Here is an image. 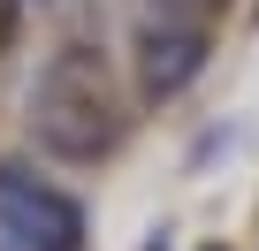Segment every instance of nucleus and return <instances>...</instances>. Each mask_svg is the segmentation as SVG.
<instances>
[{
    "mask_svg": "<svg viewBox=\"0 0 259 251\" xmlns=\"http://www.w3.org/2000/svg\"><path fill=\"white\" fill-rule=\"evenodd\" d=\"M23 122H31V145H38V153L76 160V168H99V160H114V145H122V130H130L122 76L107 69L99 46H61V54L31 76Z\"/></svg>",
    "mask_w": 259,
    "mask_h": 251,
    "instance_id": "nucleus-1",
    "label": "nucleus"
},
{
    "mask_svg": "<svg viewBox=\"0 0 259 251\" xmlns=\"http://www.w3.org/2000/svg\"><path fill=\"white\" fill-rule=\"evenodd\" d=\"M0 251H84V206L31 160H0Z\"/></svg>",
    "mask_w": 259,
    "mask_h": 251,
    "instance_id": "nucleus-2",
    "label": "nucleus"
},
{
    "mask_svg": "<svg viewBox=\"0 0 259 251\" xmlns=\"http://www.w3.org/2000/svg\"><path fill=\"white\" fill-rule=\"evenodd\" d=\"M206 54H213V31H206L198 16H168V8H145L138 23H130V76H138V91H145L153 107L183 99V91L198 84Z\"/></svg>",
    "mask_w": 259,
    "mask_h": 251,
    "instance_id": "nucleus-3",
    "label": "nucleus"
},
{
    "mask_svg": "<svg viewBox=\"0 0 259 251\" xmlns=\"http://www.w3.org/2000/svg\"><path fill=\"white\" fill-rule=\"evenodd\" d=\"M145 8H168V16H198V23H213L229 0H145Z\"/></svg>",
    "mask_w": 259,
    "mask_h": 251,
    "instance_id": "nucleus-4",
    "label": "nucleus"
}]
</instances>
